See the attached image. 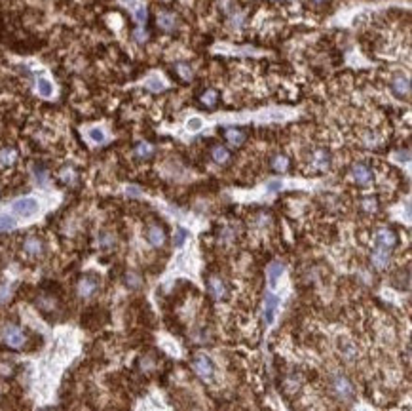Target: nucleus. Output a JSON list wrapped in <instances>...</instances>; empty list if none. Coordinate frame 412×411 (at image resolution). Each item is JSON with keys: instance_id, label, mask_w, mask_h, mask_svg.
<instances>
[{"instance_id": "0eeeda50", "label": "nucleus", "mask_w": 412, "mask_h": 411, "mask_svg": "<svg viewBox=\"0 0 412 411\" xmlns=\"http://www.w3.org/2000/svg\"><path fill=\"white\" fill-rule=\"evenodd\" d=\"M156 23H158V27L162 29V31H166V33H175L177 27H179V19H177V15L173 14V12H167V10L158 12V15H156Z\"/></svg>"}, {"instance_id": "f3484780", "label": "nucleus", "mask_w": 412, "mask_h": 411, "mask_svg": "<svg viewBox=\"0 0 412 411\" xmlns=\"http://www.w3.org/2000/svg\"><path fill=\"white\" fill-rule=\"evenodd\" d=\"M226 139H228L230 145L239 147V145H243V141H245V134H243L241 129L230 128V129H226Z\"/></svg>"}, {"instance_id": "dca6fc26", "label": "nucleus", "mask_w": 412, "mask_h": 411, "mask_svg": "<svg viewBox=\"0 0 412 411\" xmlns=\"http://www.w3.org/2000/svg\"><path fill=\"white\" fill-rule=\"evenodd\" d=\"M266 274H268V284H270V288H276V286H278V280L281 278V274H283V265L276 261V263H272L270 267H268Z\"/></svg>"}, {"instance_id": "6ab92c4d", "label": "nucleus", "mask_w": 412, "mask_h": 411, "mask_svg": "<svg viewBox=\"0 0 412 411\" xmlns=\"http://www.w3.org/2000/svg\"><path fill=\"white\" fill-rule=\"evenodd\" d=\"M36 90H38V95H42V97H52L53 95V84L48 78H38Z\"/></svg>"}, {"instance_id": "72a5a7b5", "label": "nucleus", "mask_w": 412, "mask_h": 411, "mask_svg": "<svg viewBox=\"0 0 412 411\" xmlns=\"http://www.w3.org/2000/svg\"><path fill=\"white\" fill-rule=\"evenodd\" d=\"M201 128V120L199 118H190L188 120V129H192V132H196V129Z\"/></svg>"}, {"instance_id": "c85d7f7f", "label": "nucleus", "mask_w": 412, "mask_h": 411, "mask_svg": "<svg viewBox=\"0 0 412 411\" xmlns=\"http://www.w3.org/2000/svg\"><path fill=\"white\" fill-rule=\"evenodd\" d=\"M186 238H188V232L185 229H177V232H175V246H182Z\"/></svg>"}, {"instance_id": "9b49d317", "label": "nucleus", "mask_w": 412, "mask_h": 411, "mask_svg": "<svg viewBox=\"0 0 412 411\" xmlns=\"http://www.w3.org/2000/svg\"><path fill=\"white\" fill-rule=\"evenodd\" d=\"M97 288H99V280L95 276H91V274H87V276H84L78 282V295L87 299V297H91L97 291Z\"/></svg>"}, {"instance_id": "a211bd4d", "label": "nucleus", "mask_w": 412, "mask_h": 411, "mask_svg": "<svg viewBox=\"0 0 412 411\" xmlns=\"http://www.w3.org/2000/svg\"><path fill=\"white\" fill-rule=\"evenodd\" d=\"M211 156H213V160L217 162V164H226V162L230 160V153H228V148H226V147H220V145H217V147H213Z\"/></svg>"}, {"instance_id": "bb28decb", "label": "nucleus", "mask_w": 412, "mask_h": 411, "mask_svg": "<svg viewBox=\"0 0 412 411\" xmlns=\"http://www.w3.org/2000/svg\"><path fill=\"white\" fill-rule=\"evenodd\" d=\"M146 88L154 90V92H162L166 86H164V82L158 80V78H148V80H146Z\"/></svg>"}, {"instance_id": "1a4fd4ad", "label": "nucleus", "mask_w": 412, "mask_h": 411, "mask_svg": "<svg viewBox=\"0 0 412 411\" xmlns=\"http://www.w3.org/2000/svg\"><path fill=\"white\" fill-rule=\"evenodd\" d=\"M207 290L211 293L215 299H226L228 295V288H226V284L222 282V278L217 276V274H213V276L207 278Z\"/></svg>"}, {"instance_id": "f257e3e1", "label": "nucleus", "mask_w": 412, "mask_h": 411, "mask_svg": "<svg viewBox=\"0 0 412 411\" xmlns=\"http://www.w3.org/2000/svg\"><path fill=\"white\" fill-rule=\"evenodd\" d=\"M192 370L201 381H211L215 377V364L207 354H198L192 358Z\"/></svg>"}, {"instance_id": "ddd939ff", "label": "nucleus", "mask_w": 412, "mask_h": 411, "mask_svg": "<svg viewBox=\"0 0 412 411\" xmlns=\"http://www.w3.org/2000/svg\"><path fill=\"white\" fill-rule=\"evenodd\" d=\"M166 230L162 229L159 225H150L148 229H146V240L150 246L154 248H159V246H164L166 244Z\"/></svg>"}, {"instance_id": "c756f323", "label": "nucleus", "mask_w": 412, "mask_h": 411, "mask_svg": "<svg viewBox=\"0 0 412 411\" xmlns=\"http://www.w3.org/2000/svg\"><path fill=\"white\" fill-rule=\"evenodd\" d=\"M133 38L137 42H145L148 38V33L145 31V27H137L135 29V33H133Z\"/></svg>"}, {"instance_id": "cd10ccee", "label": "nucleus", "mask_w": 412, "mask_h": 411, "mask_svg": "<svg viewBox=\"0 0 412 411\" xmlns=\"http://www.w3.org/2000/svg\"><path fill=\"white\" fill-rule=\"evenodd\" d=\"M74 179H76V174H74L73 168H65L63 171H61V181L65 183H74Z\"/></svg>"}, {"instance_id": "aec40b11", "label": "nucleus", "mask_w": 412, "mask_h": 411, "mask_svg": "<svg viewBox=\"0 0 412 411\" xmlns=\"http://www.w3.org/2000/svg\"><path fill=\"white\" fill-rule=\"evenodd\" d=\"M135 155L139 156V158H150V156L154 155L152 145H150V143H145V141L137 143V147H135Z\"/></svg>"}, {"instance_id": "f8f14e48", "label": "nucleus", "mask_w": 412, "mask_h": 411, "mask_svg": "<svg viewBox=\"0 0 412 411\" xmlns=\"http://www.w3.org/2000/svg\"><path fill=\"white\" fill-rule=\"evenodd\" d=\"M23 251L31 257H40L44 253V242L38 236H27L25 242H23Z\"/></svg>"}, {"instance_id": "423d86ee", "label": "nucleus", "mask_w": 412, "mask_h": 411, "mask_svg": "<svg viewBox=\"0 0 412 411\" xmlns=\"http://www.w3.org/2000/svg\"><path fill=\"white\" fill-rule=\"evenodd\" d=\"M392 90L397 97H408L410 95V78L403 73H395L392 76Z\"/></svg>"}, {"instance_id": "a878e982", "label": "nucleus", "mask_w": 412, "mask_h": 411, "mask_svg": "<svg viewBox=\"0 0 412 411\" xmlns=\"http://www.w3.org/2000/svg\"><path fill=\"white\" fill-rule=\"evenodd\" d=\"M201 101H203V105H207L209 109H213V107H215V103H217V92H213V90L205 92V94L201 95Z\"/></svg>"}, {"instance_id": "2f4dec72", "label": "nucleus", "mask_w": 412, "mask_h": 411, "mask_svg": "<svg viewBox=\"0 0 412 411\" xmlns=\"http://www.w3.org/2000/svg\"><path fill=\"white\" fill-rule=\"evenodd\" d=\"M146 17H148V14H146V10H145V8H139V10H137V12H135V19L139 21V25H143V23H145V21H146Z\"/></svg>"}, {"instance_id": "b1692460", "label": "nucleus", "mask_w": 412, "mask_h": 411, "mask_svg": "<svg viewBox=\"0 0 412 411\" xmlns=\"http://www.w3.org/2000/svg\"><path fill=\"white\" fill-rule=\"evenodd\" d=\"M177 71H179V74H180V78L182 80H192L194 78V73H192V69L188 67V65H185V63H177Z\"/></svg>"}, {"instance_id": "e433bc0d", "label": "nucleus", "mask_w": 412, "mask_h": 411, "mask_svg": "<svg viewBox=\"0 0 412 411\" xmlns=\"http://www.w3.org/2000/svg\"><path fill=\"white\" fill-rule=\"evenodd\" d=\"M313 2H315V4H321V2H325V0H313Z\"/></svg>"}, {"instance_id": "39448f33", "label": "nucleus", "mask_w": 412, "mask_h": 411, "mask_svg": "<svg viewBox=\"0 0 412 411\" xmlns=\"http://www.w3.org/2000/svg\"><path fill=\"white\" fill-rule=\"evenodd\" d=\"M352 179L357 185H361V187H367V185H371L372 179H374V174H372L371 166H367V164H353L352 168Z\"/></svg>"}, {"instance_id": "473e14b6", "label": "nucleus", "mask_w": 412, "mask_h": 411, "mask_svg": "<svg viewBox=\"0 0 412 411\" xmlns=\"http://www.w3.org/2000/svg\"><path fill=\"white\" fill-rule=\"evenodd\" d=\"M363 208H365L367 211H374V209H376V200H374V198H365V200H363Z\"/></svg>"}, {"instance_id": "f704fd0d", "label": "nucleus", "mask_w": 412, "mask_h": 411, "mask_svg": "<svg viewBox=\"0 0 412 411\" xmlns=\"http://www.w3.org/2000/svg\"><path fill=\"white\" fill-rule=\"evenodd\" d=\"M268 189H270V190H279V189H281V181H272L270 185H268Z\"/></svg>"}, {"instance_id": "7ed1b4c3", "label": "nucleus", "mask_w": 412, "mask_h": 411, "mask_svg": "<svg viewBox=\"0 0 412 411\" xmlns=\"http://www.w3.org/2000/svg\"><path fill=\"white\" fill-rule=\"evenodd\" d=\"M374 244H376L378 250L392 251L393 248L397 246V234H395L392 229L382 227V229H378L376 232H374Z\"/></svg>"}, {"instance_id": "4be33fe9", "label": "nucleus", "mask_w": 412, "mask_h": 411, "mask_svg": "<svg viewBox=\"0 0 412 411\" xmlns=\"http://www.w3.org/2000/svg\"><path fill=\"white\" fill-rule=\"evenodd\" d=\"M272 168L273 171H285L289 168V160H287V156L283 155H278L276 158L272 160Z\"/></svg>"}, {"instance_id": "4468645a", "label": "nucleus", "mask_w": 412, "mask_h": 411, "mask_svg": "<svg viewBox=\"0 0 412 411\" xmlns=\"http://www.w3.org/2000/svg\"><path fill=\"white\" fill-rule=\"evenodd\" d=\"M329 166H331V155H329V150H325V148L313 150L312 168L317 169V171H325V169H329Z\"/></svg>"}, {"instance_id": "393cba45", "label": "nucleus", "mask_w": 412, "mask_h": 411, "mask_svg": "<svg viewBox=\"0 0 412 411\" xmlns=\"http://www.w3.org/2000/svg\"><path fill=\"white\" fill-rule=\"evenodd\" d=\"M89 139H91L93 143H105L106 135L101 128H91L89 129Z\"/></svg>"}, {"instance_id": "5701e85b", "label": "nucleus", "mask_w": 412, "mask_h": 411, "mask_svg": "<svg viewBox=\"0 0 412 411\" xmlns=\"http://www.w3.org/2000/svg\"><path fill=\"white\" fill-rule=\"evenodd\" d=\"M15 227V219L8 213H0V230H12Z\"/></svg>"}, {"instance_id": "9d476101", "label": "nucleus", "mask_w": 412, "mask_h": 411, "mask_svg": "<svg viewBox=\"0 0 412 411\" xmlns=\"http://www.w3.org/2000/svg\"><path fill=\"white\" fill-rule=\"evenodd\" d=\"M332 386H334V392L338 394V398H342V400H350L353 396L352 383L346 377H342V375H336V377L332 379Z\"/></svg>"}, {"instance_id": "7c9ffc66", "label": "nucleus", "mask_w": 412, "mask_h": 411, "mask_svg": "<svg viewBox=\"0 0 412 411\" xmlns=\"http://www.w3.org/2000/svg\"><path fill=\"white\" fill-rule=\"evenodd\" d=\"M126 282H127V286H131V288H139L141 286V278L137 276V274H127V278H126Z\"/></svg>"}, {"instance_id": "6e6552de", "label": "nucleus", "mask_w": 412, "mask_h": 411, "mask_svg": "<svg viewBox=\"0 0 412 411\" xmlns=\"http://www.w3.org/2000/svg\"><path fill=\"white\" fill-rule=\"evenodd\" d=\"M278 305L279 299L273 293H266L264 295V309H262V320H264L266 326L276 320V312H278Z\"/></svg>"}, {"instance_id": "2eb2a0df", "label": "nucleus", "mask_w": 412, "mask_h": 411, "mask_svg": "<svg viewBox=\"0 0 412 411\" xmlns=\"http://www.w3.org/2000/svg\"><path fill=\"white\" fill-rule=\"evenodd\" d=\"M371 261H372V265H374V267H376L378 270H384L385 267L390 265V251L374 248V251H372V255H371Z\"/></svg>"}, {"instance_id": "c9c22d12", "label": "nucleus", "mask_w": 412, "mask_h": 411, "mask_svg": "<svg viewBox=\"0 0 412 411\" xmlns=\"http://www.w3.org/2000/svg\"><path fill=\"white\" fill-rule=\"evenodd\" d=\"M127 192H131V196H137V194H139V189H135V187H129V189H127Z\"/></svg>"}, {"instance_id": "20e7f679", "label": "nucleus", "mask_w": 412, "mask_h": 411, "mask_svg": "<svg viewBox=\"0 0 412 411\" xmlns=\"http://www.w3.org/2000/svg\"><path fill=\"white\" fill-rule=\"evenodd\" d=\"M12 209L15 215L19 217H31L34 215L36 211H38V202L34 200V198H19V200H15V202L12 204Z\"/></svg>"}, {"instance_id": "412c9836", "label": "nucleus", "mask_w": 412, "mask_h": 411, "mask_svg": "<svg viewBox=\"0 0 412 411\" xmlns=\"http://www.w3.org/2000/svg\"><path fill=\"white\" fill-rule=\"evenodd\" d=\"M15 158H17V155H15L13 148H4V150H0V164H2V166H10V164H13Z\"/></svg>"}, {"instance_id": "f03ea898", "label": "nucleus", "mask_w": 412, "mask_h": 411, "mask_svg": "<svg viewBox=\"0 0 412 411\" xmlns=\"http://www.w3.org/2000/svg\"><path fill=\"white\" fill-rule=\"evenodd\" d=\"M2 341H4L8 347H12V349H21V347L27 343V335L19 326L6 323L4 330H2Z\"/></svg>"}]
</instances>
